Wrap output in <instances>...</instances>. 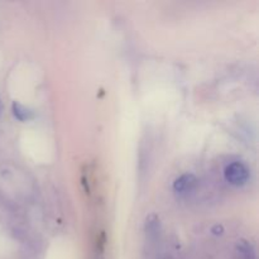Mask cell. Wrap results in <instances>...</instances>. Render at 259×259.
<instances>
[{
	"label": "cell",
	"instance_id": "6da1fadb",
	"mask_svg": "<svg viewBox=\"0 0 259 259\" xmlns=\"http://www.w3.org/2000/svg\"><path fill=\"white\" fill-rule=\"evenodd\" d=\"M249 168L242 162H233L225 168V179L234 186H242L249 180Z\"/></svg>",
	"mask_w": 259,
	"mask_h": 259
},
{
	"label": "cell",
	"instance_id": "7a4b0ae2",
	"mask_svg": "<svg viewBox=\"0 0 259 259\" xmlns=\"http://www.w3.org/2000/svg\"><path fill=\"white\" fill-rule=\"evenodd\" d=\"M197 179L192 174H185L175 181L174 189L177 194L186 195L196 187Z\"/></svg>",
	"mask_w": 259,
	"mask_h": 259
},
{
	"label": "cell",
	"instance_id": "3957f363",
	"mask_svg": "<svg viewBox=\"0 0 259 259\" xmlns=\"http://www.w3.org/2000/svg\"><path fill=\"white\" fill-rule=\"evenodd\" d=\"M159 230H161V227H159V219L157 218V215H149L146 222L147 238L151 242H156L159 237Z\"/></svg>",
	"mask_w": 259,
	"mask_h": 259
},
{
	"label": "cell",
	"instance_id": "277c9868",
	"mask_svg": "<svg viewBox=\"0 0 259 259\" xmlns=\"http://www.w3.org/2000/svg\"><path fill=\"white\" fill-rule=\"evenodd\" d=\"M237 257L238 259H255V252L252 244L245 240H240L237 244Z\"/></svg>",
	"mask_w": 259,
	"mask_h": 259
},
{
	"label": "cell",
	"instance_id": "5b68a950",
	"mask_svg": "<svg viewBox=\"0 0 259 259\" xmlns=\"http://www.w3.org/2000/svg\"><path fill=\"white\" fill-rule=\"evenodd\" d=\"M13 113H14V115L17 116L19 120H29V119L33 116L32 111L19 103L13 104Z\"/></svg>",
	"mask_w": 259,
	"mask_h": 259
},
{
	"label": "cell",
	"instance_id": "8992f818",
	"mask_svg": "<svg viewBox=\"0 0 259 259\" xmlns=\"http://www.w3.org/2000/svg\"><path fill=\"white\" fill-rule=\"evenodd\" d=\"M3 111V105H2V101H0V114H2Z\"/></svg>",
	"mask_w": 259,
	"mask_h": 259
}]
</instances>
